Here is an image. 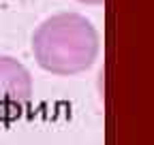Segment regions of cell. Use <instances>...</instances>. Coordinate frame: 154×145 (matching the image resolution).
<instances>
[{
    "instance_id": "7a4b0ae2",
    "label": "cell",
    "mask_w": 154,
    "mask_h": 145,
    "mask_svg": "<svg viewBox=\"0 0 154 145\" xmlns=\"http://www.w3.org/2000/svg\"><path fill=\"white\" fill-rule=\"evenodd\" d=\"M32 100L30 70L11 56L0 53V115H11Z\"/></svg>"
},
{
    "instance_id": "6da1fadb",
    "label": "cell",
    "mask_w": 154,
    "mask_h": 145,
    "mask_svg": "<svg viewBox=\"0 0 154 145\" xmlns=\"http://www.w3.org/2000/svg\"><path fill=\"white\" fill-rule=\"evenodd\" d=\"M101 49L94 24L79 13H56L32 34V53L45 72L71 77L88 70Z\"/></svg>"
},
{
    "instance_id": "3957f363",
    "label": "cell",
    "mask_w": 154,
    "mask_h": 145,
    "mask_svg": "<svg viewBox=\"0 0 154 145\" xmlns=\"http://www.w3.org/2000/svg\"><path fill=\"white\" fill-rule=\"evenodd\" d=\"M82 4H103V0H77Z\"/></svg>"
}]
</instances>
